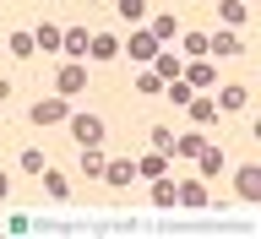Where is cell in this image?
Wrapping results in <instances>:
<instances>
[{"mask_svg": "<svg viewBox=\"0 0 261 239\" xmlns=\"http://www.w3.org/2000/svg\"><path fill=\"white\" fill-rule=\"evenodd\" d=\"M65 120H71L76 147H98V142H103V120H98V114H65Z\"/></svg>", "mask_w": 261, "mask_h": 239, "instance_id": "obj_1", "label": "cell"}, {"mask_svg": "<svg viewBox=\"0 0 261 239\" xmlns=\"http://www.w3.org/2000/svg\"><path fill=\"white\" fill-rule=\"evenodd\" d=\"M55 87H60V98L87 93V65H82V60H65V65H60V76H55Z\"/></svg>", "mask_w": 261, "mask_h": 239, "instance_id": "obj_2", "label": "cell"}, {"mask_svg": "<svg viewBox=\"0 0 261 239\" xmlns=\"http://www.w3.org/2000/svg\"><path fill=\"white\" fill-rule=\"evenodd\" d=\"M28 114H33V125H60L65 114H71V103H65V98H38Z\"/></svg>", "mask_w": 261, "mask_h": 239, "instance_id": "obj_3", "label": "cell"}, {"mask_svg": "<svg viewBox=\"0 0 261 239\" xmlns=\"http://www.w3.org/2000/svg\"><path fill=\"white\" fill-rule=\"evenodd\" d=\"M120 55H130V60H142V65H152V55H158V38L152 33H130V44H120Z\"/></svg>", "mask_w": 261, "mask_h": 239, "instance_id": "obj_4", "label": "cell"}, {"mask_svg": "<svg viewBox=\"0 0 261 239\" xmlns=\"http://www.w3.org/2000/svg\"><path fill=\"white\" fill-rule=\"evenodd\" d=\"M207 55H218V60H234V55H245V44H240V33H234V28H223V33H212V38H207Z\"/></svg>", "mask_w": 261, "mask_h": 239, "instance_id": "obj_5", "label": "cell"}, {"mask_svg": "<svg viewBox=\"0 0 261 239\" xmlns=\"http://www.w3.org/2000/svg\"><path fill=\"white\" fill-rule=\"evenodd\" d=\"M174 207H212V196H207V185H201V179H179Z\"/></svg>", "mask_w": 261, "mask_h": 239, "instance_id": "obj_6", "label": "cell"}, {"mask_svg": "<svg viewBox=\"0 0 261 239\" xmlns=\"http://www.w3.org/2000/svg\"><path fill=\"white\" fill-rule=\"evenodd\" d=\"M234 185H240V201H261V169L256 163H245L240 174H234Z\"/></svg>", "mask_w": 261, "mask_h": 239, "instance_id": "obj_7", "label": "cell"}, {"mask_svg": "<svg viewBox=\"0 0 261 239\" xmlns=\"http://www.w3.org/2000/svg\"><path fill=\"white\" fill-rule=\"evenodd\" d=\"M130 163H136V174H142V179H158V174H169V152H158V147H152L147 158H130Z\"/></svg>", "mask_w": 261, "mask_h": 239, "instance_id": "obj_8", "label": "cell"}, {"mask_svg": "<svg viewBox=\"0 0 261 239\" xmlns=\"http://www.w3.org/2000/svg\"><path fill=\"white\" fill-rule=\"evenodd\" d=\"M196 163H201V179H218V174H223V147H201V152H196Z\"/></svg>", "mask_w": 261, "mask_h": 239, "instance_id": "obj_9", "label": "cell"}, {"mask_svg": "<svg viewBox=\"0 0 261 239\" xmlns=\"http://www.w3.org/2000/svg\"><path fill=\"white\" fill-rule=\"evenodd\" d=\"M87 49H93V60H120V38H114V33H93Z\"/></svg>", "mask_w": 261, "mask_h": 239, "instance_id": "obj_10", "label": "cell"}, {"mask_svg": "<svg viewBox=\"0 0 261 239\" xmlns=\"http://www.w3.org/2000/svg\"><path fill=\"white\" fill-rule=\"evenodd\" d=\"M174 191H179V179L174 174H158V179H152V207L169 212V207H174Z\"/></svg>", "mask_w": 261, "mask_h": 239, "instance_id": "obj_11", "label": "cell"}, {"mask_svg": "<svg viewBox=\"0 0 261 239\" xmlns=\"http://www.w3.org/2000/svg\"><path fill=\"white\" fill-rule=\"evenodd\" d=\"M218 16H223V28H245L250 22V6L245 0H218Z\"/></svg>", "mask_w": 261, "mask_h": 239, "instance_id": "obj_12", "label": "cell"}, {"mask_svg": "<svg viewBox=\"0 0 261 239\" xmlns=\"http://www.w3.org/2000/svg\"><path fill=\"white\" fill-rule=\"evenodd\" d=\"M60 55L82 60V55H87V28H65V33H60Z\"/></svg>", "mask_w": 261, "mask_h": 239, "instance_id": "obj_13", "label": "cell"}, {"mask_svg": "<svg viewBox=\"0 0 261 239\" xmlns=\"http://www.w3.org/2000/svg\"><path fill=\"white\" fill-rule=\"evenodd\" d=\"M103 179H109V185H130V179H136V163L130 158H109L103 163Z\"/></svg>", "mask_w": 261, "mask_h": 239, "instance_id": "obj_14", "label": "cell"}, {"mask_svg": "<svg viewBox=\"0 0 261 239\" xmlns=\"http://www.w3.org/2000/svg\"><path fill=\"white\" fill-rule=\"evenodd\" d=\"M201 147H207V136H201V130H191V136H174V147H169V152H174V158H196Z\"/></svg>", "mask_w": 261, "mask_h": 239, "instance_id": "obj_15", "label": "cell"}, {"mask_svg": "<svg viewBox=\"0 0 261 239\" xmlns=\"http://www.w3.org/2000/svg\"><path fill=\"white\" fill-rule=\"evenodd\" d=\"M185 109H191L196 125H212V120H218V103H212V98H196V93H191V103H185Z\"/></svg>", "mask_w": 261, "mask_h": 239, "instance_id": "obj_16", "label": "cell"}, {"mask_svg": "<svg viewBox=\"0 0 261 239\" xmlns=\"http://www.w3.org/2000/svg\"><path fill=\"white\" fill-rule=\"evenodd\" d=\"M245 103H250V93H245L240 82H234V87H223V93H218V109H228V114H240Z\"/></svg>", "mask_w": 261, "mask_h": 239, "instance_id": "obj_17", "label": "cell"}, {"mask_svg": "<svg viewBox=\"0 0 261 239\" xmlns=\"http://www.w3.org/2000/svg\"><path fill=\"white\" fill-rule=\"evenodd\" d=\"M114 11H120V22H130V28H136V22L147 16V0H114Z\"/></svg>", "mask_w": 261, "mask_h": 239, "instance_id": "obj_18", "label": "cell"}, {"mask_svg": "<svg viewBox=\"0 0 261 239\" xmlns=\"http://www.w3.org/2000/svg\"><path fill=\"white\" fill-rule=\"evenodd\" d=\"M33 44L44 49V55H55V49H60V28H49V22H38V33H33Z\"/></svg>", "mask_w": 261, "mask_h": 239, "instance_id": "obj_19", "label": "cell"}, {"mask_svg": "<svg viewBox=\"0 0 261 239\" xmlns=\"http://www.w3.org/2000/svg\"><path fill=\"white\" fill-rule=\"evenodd\" d=\"M179 71H185V82H191V87H212V65H207V60H196V65H179Z\"/></svg>", "mask_w": 261, "mask_h": 239, "instance_id": "obj_20", "label": "cell"}, {"mask_svg": "<svg viewBox=\"0 0 261 239\" xmlns=\"http://www.w3.org/2000/svg\"><path fill=\"white\" fill-rule=\"evenodd\" d=\"M152 71H158L163 82H174L179 76V55H163V49H158V55H152Z\"/></svg>", "mask_w": 261, "mask_h": 239, "instance_id": "obj_21", "label": "cell"}, {"mask_svg": "<svg viewBox=\"0 0 261 239\" xmlns=\"http://www.w3.org/2000/svg\"><path fill=\"white\" fill-rule=\"evenodd\" d=\"M44 191L55 196V201H65V196H71V185H65V174H60V169H44Z\"/></svg>", "mask_w": 261, "mask_h": 239, "instance_id": "obj_22", "label": "cell"}, {"mask_svg": "<svg viewBox=\"0 0 261 239\" xmlns=\"http://www.w3.org/2000/svg\"><path fill=\"white\" fill-rule=\"evenodd\" d=\"M147 33L163 44V38H179V22H174V16H152V28H147Z\"/></svg>", "mask_w": 261, "mask_h": 239, "instance_id": "obj_23", "label": "cell"}, {"mask_svg": "<svg viewBox=\"0 0 261 239\" xmlns=\"http://www.w3.org/2000/svg\"><path fill=\"white\" fill-rule=\"evenodd\" d=\"M179 49H185V55H196V60H201V55H207V33H179Z\"/></svg>", "mask_w": 261, "mask_h": 239, "instance_id": "obj_24", "label": "cell"}, {"mask_svg": "<svg viewBox=\"0 0 261 239\" xmlns=\"http://www.w3.org/2000/svg\"><path fill=\"white\" fill-rule=\"evenodd\" d=\"M103 152H98V147H82V174H103Z\"/></svg>", "mask_w": 261, "mask_h": 239, "instance_id": "obj_25", "label": "cell"}, {"mask_svg": "<svg viewBox=\"0 0 261 239\" xmlns=\"http://www.w3.org/2000/svg\"><path fill=\"white\" fill-rule=\"evenodd\" d=\"M33 49H38L33 33H11V55H16V60H33Z\"/></svg>", "mask_w": 261, "mask_h": 239, "instance_id": "obj_26", "label": "cell"}, {"mask_svg": "<svg viewBox=\"0 0 261 239\" xmlns=\"http://www.w3.org/2000/svg\"><path fill=\"white\" fill-rule=\"evenodd\" d=\"M136 93H147V98L163 93V76H158V71H142V76H136Z\"/></svg>", "mask_w": 261, "mask_h": 239, "instance_id": "obj_27", "label": "cell"}, {"mask_svg": "<svg viewBox=\"0 0 261 239\" xmlns=\"http://www.w3.org/2000/svg\"><path fill=\"white\" fill-rule=\"evenodd\" d=\"M22 174H44V152H38V147L22 152Z\"/></svg>", "mask_w": 261, "mask_h": 239, "instance_id": "obj_28", "label": "cell"}, {"mask_svg": "<svg viewBox=\"0 0 261 239\" xmlns=\"http://www.w3.org/2000/svg\"><path fill=\"white\" fill-rule=\"evenodd\" d=\"M152 147H158V152H169V147H174V130H169V125H152Z\"/></svg>", "mask_w": 261, "mask_h": 239, "instance_id": "obj_29", "label": "cell"}, {"mask_svg": "<svg viewBox=\"0 0 261 239\" xmlns=\"http://www.w3.org/2000/svg\"><path fill=\"white\" fill-rule=\"evenodd\" d=\"M6 196H11V174H6V169H0V201H6Z\"/></svg>", "mask_w": 261, "mask_h": 239, "instance_id": "obj_30", "label": "cell"}, {"mask_svg": "<svg viewBox=\"0 0 261 239\" xmlns=\"http://www.w3.org/2000/svg\"><path fill=\"white\" fill-rule=\"evenodd\" d=\"M6 98H11V82H0V103H6Z\"/></svg>", "mask_w": 261, "mask_h": 239, "instance_id": "obj_31", "label": "cell"}]
</instances>
